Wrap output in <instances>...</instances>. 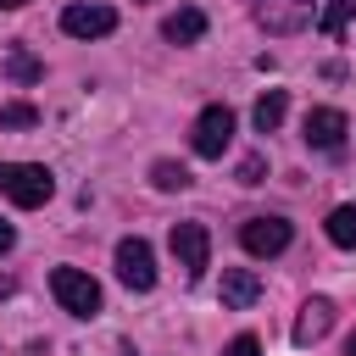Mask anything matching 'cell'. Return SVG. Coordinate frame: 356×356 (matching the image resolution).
I'll use <instances>...</instances> for the list:
<instances>
[{
    "instance_id": "d6986e66",
    "label": "cell",
    "mask_w": 356,
    "mask_h": 356,
    "mask_svg": "<svg viewBox=\"0 0 356 356\" xmlns=\"http://www.w3.org/2000/svg\"><path fill=\"white\" fill-rule=\"evenodd\" d=\"M222 356H261V339H256V334H239V339H228Z\"/></svg>"
},
{
    "instance_id": "277c9868",
    "label": "cell",
    "mask_w": 356,
    "mask_h": 356,
    "mask_svg": "<svg viewBox=\"0 0 356 356\" xmlns=\"http://www.w3.org/2000/svg\"><path fill=\"white\" fill-rule=\"evenodd\" d=\"M256 22L278 39H289V33L317 22V0H256Z\"/></svg>"
},
{
    "instance_id": "52a82bcc",
    "label": "cell",
    "mask_w": 356,
    "mask_h": 356,
    "mask_svg": "<svg viewBox=\"0 0 356 356\" xmlns=\"http://www.w3.org/2000/svg\"><path fill=\"white\" fill-rule=\"evenodd\" d=\"M289 239H295V228H289L284 217H250V222L239 228V245H245L250 256H278V250H289Z\"/></svg>"
},
{
    "instance_id": "3957f363",
    "label": "cell",
    "mask_w": 356,
    "mask_h": 356,
    "mask_svg": "<svg viewBox=\"0 0 356 356\" xmlns=\"http://www.w3.org/2000/svg\"><path fill=\"white\" fill-rule=\"evenodd\" d=\"M228 139H234V111H228V106H206V111L195 117V128H189V145H195L200 161H217V156L228 150Z\"/></svg>"
},
{
    "instance_id": "4fadbf2b",
    "label": "cell",
    "mask_w": 356,
    "mask_h": 356,
    "mask_svg": "<svg viewBox=\"0 0 356 356\" xmlns=\"http://www.w3.org/2000/svg\"><path fill=\"white\" fill-rule=\"evenodd\" d=\"M39 72H44V67H39V56H33L28 44H11V50H6V78H11V83H39Z\"/></svg>"
},
{
    "instance_id": "9c48e42d",
    "label": "cell",
    "mask_w": 356,
    "mask_h": 356,
    "mask_svg": "<svg viewBox=\"0 0 356 356\" xmlns=\"http://www.w3.org/2000/svg\"><path fill=\"white\" fill-rule=\"evenodd\" d=\"M306 145L312 150H339L345 145V111H334V106L306 111Z\"/></svg>"
},
{
    "instance_id": "ffe728a7",
    "label": "cell",
    "mask_w": 356,
    "mask_h": 356,
    "mask_svg": "<svg viewBox=\"0 0 356 356\" xmlns=\"http://www.w3.org/2000/svg\"><path fill=\"white\" fill-rule=\"evenodd\" d=\"M261 172H267L261 156H245V161H239V184H261Z\"/></svg>"
},
{
    "instance_id": "603a6c76",
    "label": "cell",
    "mask_w": 356,
    "mask_h": 356,
    "mask_svg": "<svg viewBox=\"0 0 356 356\" xmlns=\"http://www.w3.org/2000/svg\"><path fill=\"white\" fill-rule=\"evenodd\" d=\"M350 356H356V334H350Z\"/></svg>"
},
{
    "instance_id": "9a60e30c",
    "label": "cell",
    "mask_w": 356,
    "mask_h": 356,
    "mask_svg": "<svg viewBox=\"0 0 356 356\" xmlns=\"http://www.w3.org/2000/svg\"><path fill=\"white\" fill-rule=\"evenodd\" d=\"M323 228H328V239H334L339 250H356V206H334Z\"/></svg>"
},
{
    "instance_id": "8992f818",
    "label": "cell",
    "mask_w": 356,
    "mask_h": 356,
    "mask_svg": "<svg viewBox=\"0 0 356 356\" xmlns=\"http://www.w3.org/2000/svg\"><path fill=\"white\" fill-rule=\"evenodd\" d=\"M172 256H178V267L189 273V278H200L206 273V261H211V234L200 228V222H172Z\"/></svg>"
},
{
    "instance_id": "7402d4cb",
    "label": "cell",
    "mask_w": 356,
    "mask_h": 356,
    "mask_svg": "<svg viewBox=\"0 0 356 356\" xmlns=\"http://www.w3.org/2000/svg\"><path fill=\"white\" fill-rule=\"evenodd\" d=\"M17 6H28V0H0V11H17Z\"/></svg>"
},
{
    "instance_id": "7a4b0ae2",
    "label": "cell",
    "mask_w": 356,
    "mask_h": 356,
    "mask_svg": "<svg viewBox=\"0 0 356 356\" xmlns=\"http://www.w3.org/2000/svg\"><path fill=\"white\" fill-rule=\"evenodd\" d=\"M50 295H56L61 312H72V317H95V312H100V284H95L83 267H56V273H50Z\"/></svg>"
},
{
    "instance_id": "ac0fdd59",
    "label": "cell",
    "mask_w": 356,
    "mask_h": 356,
    "mask_svg": "<svg viewBox=\"0 0 356 356\" xmlns=\"http://www.w3.org/2000/svg\"><path fill=\"white\" fill-rule=\"evenodd\" d=\"M39 122V111L28 106V100H11V106H0V128H33Z\"/></svg>"
},
{
    "instance_id": "8fae6325",
    "label": "cell",
    "mask_w": 356,
    "mask_h": 356,
    "mask_svg": "<svg viewBox=\"0 0 356 356\" xmlns=\"http://www.w3.org/2000/svg\"><path fill=\"white\" fill-rule=\"evenodd\" d=\"M256 295H261V278H256L250 267H228V273H222V306H228V312L256 306Z\"/></svg>"
},
{
    "instance_id": "2e32d148",
    "label": "cell",
    "mask_w": 356,
    "mask_h": 356,
    "mask_svg": "<svg viewBox=\"0 0 356 356\" xmlns=\"http://www.w3.org/2000/svg\"><path fill=\"white\" fill-rule=\"evenodd\" d=\"M350 17H356V0H328L323 17H317V28H323V33H345Z\"/></svg>"
},
{
    "instance_id": "5bb4252c",
    "label": "cell",
    "mask_w": 356,
    "mask_h": 356,
    "mask_svg": "<svg viewBox=\"0 0 356 356\" xmlns=\"http://www.w3.org/2000/svg\"><path fill=\"white\" fill-rule=\"evenodd\" d=\"M284 111H289V95H284V89H267V95L256 100V111H250V122H256L261 134H273V128L284 122Z\"/></svg>"
},
{
    "instance_id": "6da1fadb",
    "label": "cell",
    "mask_w": 356,
    "mask_h": 356,
    "mask_svg": "<svg viewBox=\"0 0 356 356\" xmlns=\"http://www.w3.org/2000/svg\"><path fill=\"white\" fill-rule=\"evenodd\" d=\"M0 195H6L11 206L33 211V206H44V200L56 195V178H50V167H39V161H6V167H0Z\"/></svg>"
},
{
    "instance_id": "44dd1931",
    "label": "cell",
    "mask_w": 356,
    "mask_h": 356,
    "mask_svg": "<svg viewBox=\"0 0 356 356\" xmlns=\"http://www.w3.org/2000/svg\"><path fill=\"white\" fill-rule=\"evenodd\" d=\"M11 245H17V228H11V222H6V217H0V256H6V250H11Z\"/></svg>"
},
{
    "instance_id": "ba28073f",
    "label": "cell",
    "mask_w": 356,
    "mask_h": 356,
    "mask_svg": "<svg viewBox=\"0 0 356 356\" xmlns=\"http://www.w3.org/2000/svg\"><path fill=\"white\" fill-rule=\"evenodd\" d=\"M111 28H117V11L111 6H95V0L61 11V33H72V39H106Z\"/></svg>"
},
{
    "instance_id": "30bf717a",
    "label": "cell",
    "mask_w": 356,
    "mask_h": 356,
    "mask_svg": "<svg viewBox=\"0 0 356 356\" xmlns=\"http://www.w3.org/2000/svg\"><path fill=\"white\" fill-rule=\"evenodd\" d=\"M328 328H334V300L312 295V300L300 306V317H295V334H289V339H295V345L306 350V345H317V339H323Z\"/></svg>"
},
{
    "instance_id": "5b68a950",
    "label": "cell",
    "mask_w": 356,
    "mask_h": 356,
    "mask_svg": "<svg viewBox=\"0 0 356 356\" xmlns=\"http://www.w3.org/2000/svg\"><path fill=\"white\" fill-rule=\"evenodd\" d=\"M117 278L128 284V289H156V250L134 234V239H117Z\"/></svg>"
},
{
    "instance_id": "e0dca14e",
    "label": "cell",
    "mask_w": 356,
    "mask_h": 356,
    "mask_svg": "<svg viewBox=\"0 0 356 356\" xmlns=\"http://www.w3.org/2000/svg\"><path fill=\"white\" fill-rule=\"evenodd\" d=\"M150 184H156V189H189V172H184L178 161H156V167H150Z\"/></svg>"
},
{
    "instance_id": "7c38bea8",
    "label": "cell",
    "mask_w": 356,
    "mask_h": 356,
    "mask_svg": "<svg viewBox=\"0 0 356 356\" xmlns=\"http://www.w3.org/2000/svg\"><path fill=\"white\" fill-rule=\"evenodd\" d=\"M200 33H206V11L200 6H184V11H172L161 22V39H172V44H195Z\"/></svg>"
}]
</instances>
